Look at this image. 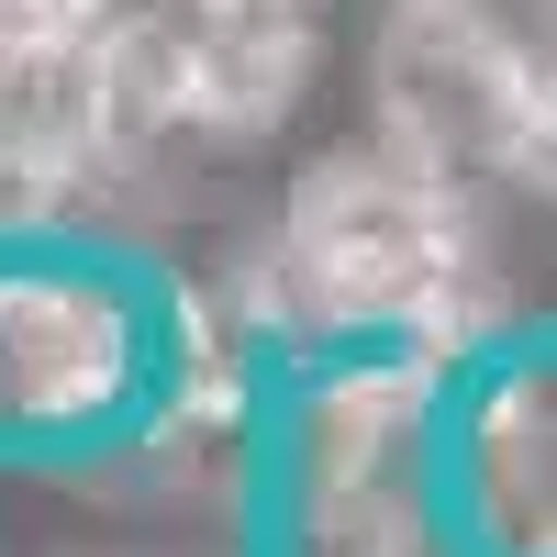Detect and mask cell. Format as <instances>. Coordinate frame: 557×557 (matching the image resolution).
I'll return each mask as SVG.
<instances>
[{
    "instance_id": "cell-2",
    "label": "cell",
    "mask_w": 557,
    "mask_h": 557,
    "mask_svg": "<svg viewBox=\"0 0 557 557\" xmlns=\"http://www.w3.org/2000/svg\"><path fill=\"white\" fill-rule=\"evenodd\" d=\"M146 335L112 278H0V424L12 435H112Z\"/></svg>"
},
{
    "instance_id": "cell-1",
    "label": "cell",
    "mask_w": 557,
    "mask_h": 557,
    "mask_svg": "<svg viewBox=\"0 0 557 557\" xmlns=\"http://www.w3.org/2000/svg\"><path fill=\"white\" fill-rule=\"evenodd\" d=\"M268 301L290 335H435L469 346V290H480V235H469V178L412 157V146H346L301 168V190L268 223Z\"/></svg>"
}]
</instances>
